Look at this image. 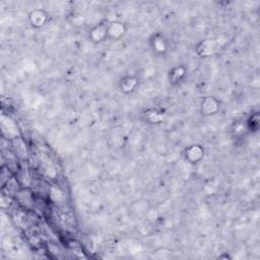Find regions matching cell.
<instances>
[{"label": "cell", "mask_w": 260, "mask_h": 260, "mask_svg": "<svg viewBox=\"0 0 260 260\" xmlns=\"http://www.w3.org/2000/svg\"><path fill=\"white\" fill-rule=\"evenodd\" d=\"M205 154V150L200 144H191L184 149V157L191 165L199 164Z\"/></svg>", "instance_id": "5b68a950"}, {"label": "cell", "mask_w": 260, "mask_h": 260, "mask_svg": "<svg viewBox=\"0 0 260 260\" xmlns=\"http://www.w3.org/2000/svg\"><path fill=\"white\" fill-rule=\"evenodd\" d=\"M164 116H165L164 113L156 109H147L142 114V117L145 123L151 124V125L160 124L164 121Z\"/></svg>", "instance_id": "30bf717a"}, {"label": "cell", "mask_w": 260, "mask_h": 260, "mask_svg": "<svg viewBox=\"0 0 260 260\" xmlns=\"http://www.w3.org/2000/svg\"><path fill=\"white\" fill-rule=\"evenodd\" d=\"M138 85H139V78L133 74H126L122 76L118 82L119 90L126 95L133 93L138 87Z\"/></svg>", "instance_id": "8992f818"}, {"label": "cell", "mask_w": 260, "mask_h": 260, "mask_svg": "<svg viewBox=\"0 0 260 260\" xmlns=\"http://www.w3.org/2000/svg\"><path fill=\"white\" fill-rule=\"evenodd\" d=\"M199 110L205 117L216 115L220 110V102L214 96H204L200 101Z\"/></svg>", "instance_id": "277c9868"}, {"label": "cell", "mask_w": 260, "mask_h": 260, "mask_svg": "<svg viewBox=\"0 0 260 260\" xmlns=\"http://www.w3.org/2000/svg\"><path fill=\"white\" fill-rule=\"evenodd\" d=\"M187 76V68L184 65H177L169 71V82L171 85L176 86L183 82Z\"/></svg>", "instance_id": "9c48e42d"}, {"label": "cell", "mask_w": 260, "mask_h": 260, "mask_svg": "<svg viewBox=\"0 0 260 260\" xmlns=\"http://www.w3.org/2000/svg\"><path fill=\"white\" fill-rule=\"evenodd\" d=\"M127 31L124 22L120 20H112L108 22V41L117 42L121 40Z\"/></svg>", "instance_id": "52a82bcc"}, {"label": "cell", "mask_w": 260, "mask_h": 260, "mask_svg": "<svg viewBox=\"0 0 260 260\" xmlns=\"http://www.w3.org/2000/svg\"><path fill=\"white\" fill-rule=\"evenodd\" d=\"M148 45L152 54L157 57L165 56L169 50V41L167 37L159 31L153 32L149 37Z\"/></svg>", "instance_id": "6da1fadb"}, {"label": "cell", "mask_w": 260, "mask_h": 260, "mask_svg": "<svg viewBox=\"0 0 260 260\" xmlns=\"http://www.w3.org/2000/svg\"><path fill=\"white\" fill-rule=\"evenodd\" d=\"M108 22L107 19L102 20L88 30V40L92 44L99 45L108 40Z\"/></svg>", "instance_id": "7a4b0ae2"}, {"label": "cell", "mask_w": 260, "mask_h": 260, "mask_svg": "<svg viewBox=\"0 0 260 260\" xmlns=\"http://www.w3.org/2000/svg\"><path fill=\"white\" fill-rule=\"evenodd\" d=\"M27 20L32 28L40 29L47 24L49 20V13L45 9H32L27 14Z\"/></svg>", "instance_id": "3957f363"}, {"label": "cell", "mask_w": 260, "mask_h": 260, "mask_svg": "<svg viewBox=\"0 0 260 260\" xmlns=\"http://www.w3.org/2000/svg\"><path fill=\"white\" fill-rule=\"evenodd\" d=\"M217 46L214 40H202L196 46V53L201 58H209L214 55Z\"/></svg>", "instance_id": "ba28073f"}]
</instances>
